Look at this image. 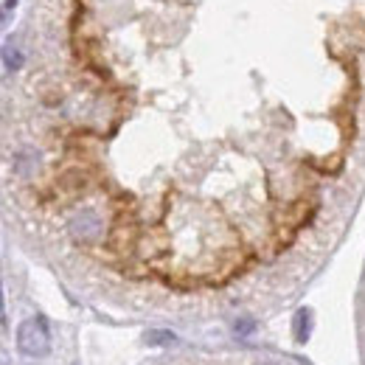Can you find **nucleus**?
Masks as SVG:
<instances>
[{
	"instance_id": "f257e3e1",
	"label": "nucleus",
	"mask_w": 365,
	"mask_h": 365,
	"mask_svg": "<svg viewBox=\"0 0 365 365\" xmlns=\"http://www.w3.org/2000/svg\"><path fill=\"white\" fill-rule=\"evenodd\" d=\"M17 346L26 357H43L51 351V331L46 318H29L17 329Z\"/></svg>"
},
{
	"instance_id": "f03ea898",
	"label": "nucleus",
	"mask_w": 365,
	"mask_h": 365,
	"mask_svg": "<svg viewBox=\"0 0 365 365\" xmlns=\"http://www.w3.org/2000/svg\"><path fill=\"white\" fill-rule=\"evenodd\" d=\"M68 230H71V236L76 239V242H96L98 236H101V217L91 211V208H85V211H76L73 217H71V222H68Z\"/></svg>"
},
{
	"instance_id": "7ed1b4c3",
	"label": "nucleus",
	"mask_w": 365,
	"mask_h": 365,
	"mask_svg": "<svg viewBox=\"0 0 365 365\" xmlns=\"http://www.w3.org/2000/svg\"><path fill=\"white\" fill-rule=\"evenodd\" d=\"M292 331H295V340H298V343H307V340H309V331H312V312H309L307 307H301V309L295 312Z\"/></svg>"
},
{
	"instance_id": "20e7f679",
	"label": "nucleus",
	"mask_w": 365,
	"mask_h": 365,
	"mask_svg": "<svg viewBox=\"0 0 365 365\" xmlns=\"http://www.w3.org/2000/svg\"><path fill=\"white\" fill-rule=\"evenodd\" d=\"M3 59H6V68H9V71H20V68H23V51H20V48L6 46Z\"/></svg>"
},
{
	"instance_id": "39448f33",
	"label": "nucleus",
	"mask_w": 365,
	"mask_h": 365,
	"mask_svg": "<svg viewBox=\"0 0 365 365\" xmlns=\"http://www.w3.org/2000/svg\"><path fill=\"white\" fill-rule=\"evenodd\" d=\"M143 340H146L149 346H163V343H172L175 334H172V331H149Z\"/></svg>"
},
{
	"instance_id": "423d86ee",
	"label": "nucleus",
	"mask_w": 365,
	"mask_h": 365,
	"mask_svg": "<svg viewBox=\"0 0 365 365\" xmlns=\"http://www.w3.org/2000/svg\"><path fill=\"white\" fill-rule=\"evenodd\" d=\"M233 329H236V334H242V337H247L253 329H256V323L250 318H239L236 323H233Z\"/></svg>"
},
{
	"instance_id": "0eeeda50",
	"label": "nucleus",
	"mask_w": 365,
	"mask_h": 365,
	"mask_svg": "<svg viewBox=\"0 0 365 365\" xmlns=\"http://www.w3.org/2000/svg\"><path fill=\"white\" fill-rule=\"evenodd\" d=\"M17 0H6V9H3V23H9V11H11V6H14Z\"/></svg>"
}]
</instances>
